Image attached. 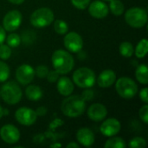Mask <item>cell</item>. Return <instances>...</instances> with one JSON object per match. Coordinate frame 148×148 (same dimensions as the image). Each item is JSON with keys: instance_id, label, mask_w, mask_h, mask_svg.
I'll return each instance as SVG.
<instances>
[{"instance_id": "obj_44", "label": "cell", "mask_w": 148, "mask_h": 148, "mask_svg": "<svg viewBox=\"0 0 148 148\" xmlns=\"http://www.w3.org/2000/svg\"><path fill=\"white\" fill-rule=\"evenodd\" d=\"M102 1H104V2H107V1H111V0H102Z\"/></svg>"}, {"instance_id": "obj_3", "label": "cell", "mask_w": 148, "mask_h": 148, "mask_svg": "<svg viewBox=\"0 0 148 148\" xmlns=\"http://www.w3.org/2000/svg\"><path fill=\"white\" fill-rule=\"evenodd\" d=\"M0 95L6 104L16 105L22 99L23 91L16 82L10 81L2 86Z\"/></svg>"}, {"instance_id": "obj_27", "label": "cell", "mask_w": 148, "mask_h": 148, "mask_svg": "<svg viewBox=\"0 0 148 148\" xmlns=\"http://www.w3.org/2000/svg\"><path fill=\"white\" fill-rule=\"evenodd\" d=\"M10 72L9 66L3 61H0V83L5 82L10 77Z\"/></svg>"}, {"instance_id": "obj_23", "label": "cell", "mask_w": 148, "mask_h": 148, "mask_svg": "<svg viewBox=\"0 0 148 148\" xmlns=\"http://www.w3.org/2000/svg\"><path fill=\"white\" fill-rule=\"evenodd\" d=\"M127 147V144L125 140L121 137H115L112 136L108 140L106 141L104 144L105 148H125Z\"/></svg>"}, {"instance_id": "obj_25", "label": "cell", "mask_w": 148, "mask_h": 148, "mask_svg": "<svg viewBox=\"0 0 148 148\" xmlns=\"http://www.w3.org/2000/svg\"><path fill=\"white\" fill-rule=\"evenodd\" d=\"M54 29L59 35H65L69 31V25L65 21L57 19L54 23Z\"/></svg>"}, {"instance_id": "obj_17", "label": "cell", "mask_w": 148, "mask_h": 148, "mask_svg": "<svg viewBox=\"0 0 148 148\" xmlns=\"http://www.w3.org/2000/svg\"><path fill=\"white\" fill-rule=\"evenodd\" d=\"M96 80L100 88H110L116 81V74L112 69H105L102 72H101Z\"/></svg>"}, {"instance_id": "obj_5", "label": "cell", "mask_w": 148, "mask_h": 148, "mask_svg": "<svg viewBox=\"0 0 148 148\" xmlns=\"http://www.w3.org/2000/svg\"><path fill=\"white\" fill-rule=\"evenodd\" d=\"M114 83L117 94L123 99H132L138 93V85L130 77H120L118 80L115 81Z\"/></svg>"}, {"instance_id": "obj_9", "label": "cell", "mask_w": 148, "mask_h": 148, "mask_svg": "<svg viewBox=\"0 0 148 148\" xmlns=\"http://www.w3.org/2000/svg\"><path fill=\"white\" fill-rule=\"evenodd\" d=\"M63 45L69 52L78 53L83 48V40L78 33L71 31L66 33L63 38Z\"/></svg>"}, {"instance_id": "obj_19", "label": "cell", "mask_w": 148, "mask_h": 148, "mask_svg": "<svg viewBox=\"0 0 148 148\" xmlns=\"http://www.w3.org/2000/svg\"><path fill=\"white\" fill-rule=\"evenodd\" d=\"M25 96L29 101H37L42 97V90L36 85L29 84V86L25 88Z\"/></svg>"}, {"instance_id": "obj_39", "label": "cell", "mask_w": 148, "mask_h": 148, "mask_svg": "<svg viewBox=\"0 0 148 148\" xmlns=\"http://www.w3.org/2000/svg\"><path fill=\"white\" fill-rule=\"evenodd\" d=\"M79 144L76 142H70L67 145V148H78Z\"/></svg>"}, {"instance_id": "obj_26", "label": "cell", "mask_w": 148, "mask_h": 148, "mask_svg": "<svg viewBox=\"0 0 148 148\" xmlns=\"http://www.w3.org/2000/svg\"><path fill=\"white\" fill-rule=\"evenodd\" d=\"M5 40L7 42V45L10 48H16L22 42L21 36L16 33H10L8 36H6Z\"/></svg>"}, {"instance_id": "obj_4", "label": "cell", "mask_w": 148, "mask_h": 148, "mask_svg": "<svg viewBox=\"0 0 148 148\" xmlns=\"http://www.w3.org/2000/svg\"><path fill=\"white\" fill-rule=\"evenodd\" d=\"M72 79L74 84L81 88H90L95 85L96 82L95 72L91 69L86 67L79 68L76 69L73 73Z\"/></svg>"}, {"instance_id": "obj_31", "label": "cell", "mask_w": 148, "mask_h": 148, "mask_svg": "<svg viewBox=\"0 0 148 148\" xmlns=\"http://www.w3.org/2000/svg\"><path fill=\"white\" fill-rule=\"evenodd\" d=\"M49 71V68L47 66H45V65H39L35 69V75L37 77H39L41 79H43V78H46Z\"/></svg>"}, {"instance_id": "obj_12", "label": "cell", "mask_w": 148, "mask_h": 148, "mask_svg": "<svg viewBox=\"0 0 148 148\" xmlns=\"http://www.w3.org/2000/svg\"><path fill=\"white\" fill-rule=\"evenodd\" d=\"M35 75V69L29 64H22L16 70V79L21 85L30 84Z\"/></svg>"}, {"instance_id": "obj_35", "label": "cell", "mask_w": 148, "mask_h": 148, "mask_svg": "<svg viewBox=\"0 0 148 148\" xmlns=\"http://www.w3.org/2000/svg\"><path fill=\"white\" fill-rule=\"evenodd\" d=\"M81 96L84 99L85 101H89L94 97V92L89 88H86V90L82 92V95Z\"/></svg>"}, {"instance_id": "obj_8", "label": "cell", "mask_w": 148, "mask_h": 148, "mask_svg": "<svg viewBox=\"0 0 148 148\" xmlns=\"http://www.w3.org/2000/svg\"><path fill=\"white\" fill-rule=\"evenodd\" d=\"M23 21L22 13L16 10H10L6 13L3 18V27L6 31L13 32L16 30Z\"/></svg>"}, {"instance_id": "obj_30", "label": "cell", "mask_w": 148, "mask_h": 148, "mask_svg": "<svg viewBox=\"0 0 148 148\" xmlns=\"http://www.w3.org/2000/svg\"><path fill=\"white\" fill-rule=\"evenodd\" d=\"M11 56V49L10 47L7 44H0V59L3 61L8 60Z\"/></svg>"}, {"instance_id": "obj_1", "label": "cell", "mask_w": 148, "mask_h": 148, "mask_svg": "<svg viewBox=\"0 0 148 148\" xmlns=\"http://www.w3.org/2000/svg\"><path fill=\"white\" fill-rule=\"evenodd\" d=\"M62 114L69 118H76L82 115L86 110V101L81 95H70L66 96L61 104Z\"/></svg>"}, {"instance_id": "obj_22", "label": "cell", "mask_w": 148, "mask_h": 148, "mask_svg": "<svg viewBox=\"0 0 148 148\" xmlns=\"http://www.w3.org/2000/svg\"><path fill=\"white\" fill-rule=\"evenodd\" d=\"M109 10L114 14V16H121L124 13L125 10V6L121 0H111L109 1Z\"/></svg>"}, {"instance_id": "obj_2", "label": "cell", "mask_w": 148, "mask_h": 148, "mask_svg": "<svg viewBox=\"0 0 148 148\" xmlns=\"http://www.w3.org/2000/svg\"><path fill=\"white\" fill-rule=\"evenodd\" d=\"M52 65L56 72L60 75H66L72 71L75 66L74 57L70 52L64 49H57L54 51L51 56Z\"/></svg>"}, {"instance_id": "obj_13", "label": "cell", "mask_w": 148, "mask_h": 148, "mask_svg": "<svg viewBox=\"0 0 148 148\" xmlns=\"http://www.w3.org/2000/svg\"><path fill=\"white\" fill-rule=\"evenodd\" d=\"M104 121V120H103ZM121 129V122L115 118H109L105 120L100 127V131L103 136L106 137H112L115 136L120 133Z\"/></svg>"}, {"instance_id": "obj_40", "label": "cell", "mask_w": 148, "mask_h": 148, "mask_svg": "<svg viewBox=\"0 0 148 148\" xmlns=\"http://www.w3.org/2000/svg\"><path fill=\"white\" fill-rule=\"evenodd\" d=\"M10 3H13V4H16V5H19V4H22L24 0H8Z\"/></svg>"}, {"instance_id": "obj_14", "label": "cell", "mask_w": 148, "mask_h": 148, "mask_svg": "<svg viewBox=\"0 0 148 148\" xmlns=\"http://www.w3.org/2000/svg\"><path fill=\"white\" fill-rule=\"evenodd\" d=\"M88 7L90 16L96 19H103L109 13L108 6L102 0H95L90 3Z\"/></svg>"}, {"instance_id": "obj_24", "label": "cell", "mask_w": 148, "mask_h": 148, "mask_svg": "<svg viewBox=\"0 0 148 148\" xmlns=\"http://www.w3.org/2000/svg\"><path fill=\"white\" fill-rule=\"evenodd\" d=\"M119 51L123 57L129 58L133 56L134 53V48L130 42H123L120 44Z\"/></svg>"}, {"instance_id": "obj_43", "label": "cell", "mask_w": 148, "mask_h": 148, "mask_svg": "<svg viewBox=\"0 0 148 148\" xmlns=\"http://www.w3.org/2000/svg\"><path fill=\"white\" fill-rule=\"evenodd\" d=\"M3 115H8L9 114V110L8 109H3Z\"/></svg>"}, {"instance_id": "obj_10", "label": "cell", "mask_w": 148, "mask_h": 148, "mask_svg": "<svg viewBox=\"0 0 148 148\" xmlns=\"http://www.w3.org/2000/svg\"><path fill=\"white\" fill-rule=\"evenodd\" d=\"M15 118L19 124L29 127L36 123L37 115L35 110L26 107H22L15 112Z\"/></svg>"}, {"instance_id": "obj_38", "label": "cell", "mask_w": 148, "mask_h": 148, "mask_svg": "<svg viewBox=\"0 0 148 148\" xmlns=\"http://www.w3.org/2000/svg\"><path fill=\"white\" fill-rule=\"evenodd\" d=\"M6 38V30L3 29V26L0 25V44L3 43Z\"/></svg>"}, {"instance_id": "obj_29", "label": "cell", "mask_w": 148, "mask_h": 148, "mask_svg": "<svg viewBox=\"0 0 148 148\" xmlns=\"http://www.w3.org/2000/svg\"><path fill=\"white\" fill-rule=\"evenodd\" d=\"M36 40V34L32 31L26 30L23 32L21 36V41L23 42L26 44H32L34 41Z\"/></svg>"}, {"instance_id": "obj_18", "label": "cell", "mask_w": 148, "mask_h": 148, "mask_svg": "<svg viewBox=\"0 0 148 148\" xmlns=\"http://www.w3.org/2000/svg\"><path fill=\"white\" fill-rule=\"evenodd\" d=\"M56 88L61 95L66 97V96L72 95L75 86H74V82H72V80H70L69 77L62 76V77H59L57 80Z\"/></svg>"}, {"instance_id": "obj_36", "label": "cell", "mask_w": 148, "mask_h": 148, "mask_svg": "<svg viewBox=\"0 0 148 148\" xmlns=\"http://www.w3.org/2000/svg\"><path fill=\"white\" fill-rule=\"evenodd\" d=\"M148 89L147 88H142L140 93H139V95H140V98L141 100V101H143L145 104H147L148 103Z\"/></svg>"}, {"instance_id": "obj_37", "label": "cell", "mask_w": 148, "mask_h": 148, "mask_svg": "<svg viewBox=\"0 0 148 148\" xmlns=\"http://www.w3.org/2000/svg\"><path fill=\"white\" fill-rule=\"evenodd\" d=\"M47 112H48V110H47V108H46L45 107H39V108L36 110V115H37V116H41V117L46 115Z\"/></svg>"}, {"instance_id": "obj_7", "label": "cell", "mask_w": 148, "mask_h": 148, "mask_svg": "<svg viewBox=\"0 0 148 148\" xmlns=\"http://www.w3.org/2000/svg\"><path fill=\"white\" fill-rule=\"evenodd\" d=\"M54 12L48 7H42L36 10L30 16V23L36 28H44L54 22Z\"/></svg>"}, {"instance_id": "obj_41", "label": "cell", "mask_w": 148, "mask_h": 148, "mask_svg": "<svg viewBox=\"0 0 148 148\" xmlns=\"http://www.w3.org/2000/svg\"><path fill=\"white\" fill-rule=\"evenodd\" d=\"M62 145L61 143H54V144H51L50 145V147L55 148V147H62Z\"/></svg>"}, {"instance_id": "obj_20", "label": "cell", "mask_w": 148, "mask_h": 148, "mask_svg": "<svg viewBox=\"0 0 148 148\" xmlns=\"http://www.w3.org/2000/svg\"><path fill=\"white\" fill-rule=\"evenodd\" d=\"M135 77L137 79V81L143 84V85H147L148 83V69L147 64L142 63L140 64L135 71Z\"/></svg>"}, {"instance_id": "obj_33", "label": "cell", "mask_w": 148, "mask_h": 148, "mask_svg": "<svg viewBox=\"0 0 148 148\" xmlns=\"http://www.w3.org/2000/svg\"><path fill=\"white\" fill-rule=\"evenodd\" d=\"M139 117L140 119L145 123H148V105L145 104L144 106H142L140 110H139Z\"/></svg>"}, {"instance_id": "obj_32", "label": "cell", "mask_w": 148, "mask_h": 148, "mask_svg": "<svg viewBox=\"0 0 148 148\" xmlns=\"http://www.w3.org/2000/svg\"><path fill=\"white\" fill-rule=\"evenodd\" d=\"M71 3L79 10H85L90 3V0H70Z\"/></svg>"}, {"instance_id": "obj_6", "label": "cell", "mask_w": 148, "mask_h": 148, "mask_svg": "<svg viewBox=\"0 0 148 148\" xmlns=\"http://www.w3.org/2000/svg\"><path fill=\"white\" fill-rule=\"evenodd\" d=\"M125 21L132 28L140 29L147 23V12L144 8L132 7L125 13Z\"/></svg>"}, {"instance_id": "obj_15", "label": "cell", "mask_w": 148, "mask_h": 148, "mask_svg": "<svg viewBox=\"0 0 148 148\" xmlns=\"http://www.w3.org/2000/svg\"><path fill=\"white\" fill-rule=\"evenodd\" d=\"M87 114L92 121L100 122L106 119L108 115V109L101 103H94L88 108Z\"/></svg>"}, {"instance_id": "obj_34", "label": "cell", "mask_w": 148, "mask_h": 148, "mask_svg": "<svg viewBox=\"0 0 148 148\" xmlns=\"http://www.w3.org/2000/svg\"><path fill=\"white\" fill-rule=\"evenodd\" d=\"M59 75H60V74H59L58 72H56V70H51V71H49V73H48L46 78H47V80H48L49 82L53 83V82H57V80H58V78H59Z\"/></svg>"}, {"instance_id": "obj_21", "label": "cell", "mask_w": 148, "mask_h": 148, "mask_svg": "<svg viewBox=\"0 0 148 148\" xmlns=\"http://www.w3.org/2000/svg\"><path fill=\"white\" fill-rule=\"evenodd\" d=\"M147 51L148 42L146 38H143V39H141V40L138 42V44H137V46H136V48H135V50H134L135 56H136L137 58L142 59V58H144V57L147 56Z\"/></svg>"}, {"instance_id": "obj_28", "label": "cell", "mask_w": 148, "mask_h": 148, "mask_svg": "<svg viewBox=\"0 0 148 148\" xmlns=\"http://www.w3.org/2000/svg\"><path fill=\"white\" fill-rule=\"evenodd\" d=\"M128 146L131 148H144L147 146V141L142 137H134L129 141Z\"/></svg>"}, {"instance_id": "obj_11", "label": "cell", "mask_w": 148, "mask_h": 148, "mask_svg": "<svg viewBox=\"0 0 148 148\" xmlns=\"http://www.w3.org/2000/svg\"><path fill=\"white\" fill-rule=\"evenodd\" d=\"M0 138L6 144L13 145L19 141L20 132L16 126L6 124L0 128Z\"/></svg>"}, {"instance_id": "obj_42", "label": "cell", "mask_w": 148, "mask_h": 148, "mask_svg": "<svg viewBox=\"0 0 148 148\" xmlns=\"http://www.w3.org/2000/svg\"><path fill=\"white\" fill-rule=\"evenodd\" d=\"M3 108L1 107V105H0V120H1V118L3 116Z\"/></svg>"}, {"instance_id": "obj_16", "label": "cell", "mask_w": 148, "mask_h": 148, "mask_svg": "<svg viewBox=\"0 0 148 148\" xmlns=\"http://www.w3.org/2000/svg\"><path fill=\"white\" fill-rule=\"evenodd\" d=\"M76 140L82 147H89L95 143V137L91 129L88 127H82L76 132Z\"/></svg>"}]
</instances>
